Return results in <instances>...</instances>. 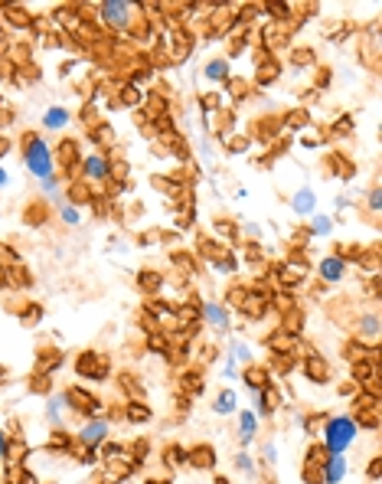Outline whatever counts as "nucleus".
I'll return each instance as SVG.
<instances>
[{
	"label": "nucleus",
	"instance_id": "f257e3e1",
	"mask_svg": "<svg viewBox=\"0 0 382 484\" xmlns=\"http://www.w3.org/2000/svg\"><path fill=\"white\" fill-rule=\"evenodd\" d=\"M20 154H23V167L30 171V177H36V183L49 180V177L59 173L53 144H46V138L36 134V131H26L20 138Z\"/></svg>",
	"mask_w": 382,
	"mask_h": 484
},
{
	"label": "nucleus",
	"instance_id": "f03ea898",
	"mask_svg": "<svg viewBox=\"0 0 382 484\" xmlns=\"http://www.w3.org/2000/svg\"><path fill=\"white\" fill-rule=\"evenodd\" d=\"M317 439L327 455H347L353 448V442L360 439V426H356V419H353L350 412H337V416L324 419Z\"/></svg>",
	"mask_w": 382,
	"mask_h": 484
},
{
	"label": "nucleus",
	"instance_id": "7ed1b4c3",
	"mask_svg": "<svg viewBox=\"0 0 382 484\" xmlns=\"http://www.w3.org/2000/svg\"><path fill=\"white\" fill-rule=\"evenodd\" d=\"M75 373L82 380H108V373H111V360H108V354H102V350H82V354L75 357Z\"/></svg>",
	"mask_w": 382,
	"mask_h": 484
},
{
	"label": "nucleus",
	"instance_id": "20e7f679",
	"mask_svg": "<svg viewBox=\"0 0 382 484\" xmlns=\"http://www.w3.org/2000/svg\"><path fill=\"white\" fill-rule=\"evenodd\" d=\"M95 10L98 20L111 26V30H127L131 20H134V3H125V0H102Z\"/></svg>",
	"mask_w": 382,
	"mask_h": 484
},
{
	"label": "nucleus",
	"instance_id": "39448f33",
	"mask_svg": "<svg viewBox=\"0 0 382 484\" xmlns=\"http://www.w3.org/2000/svg\"><path fill=\"white\" fill-rule=\"evenodd\" d=\"M65 403H69V412H79L82 419L105 416V403L95 399L88 389H82V387H69V389H65Z\"/></svg>",
	"mask_w": 382,
	"mask_h": 484
},
{
	"label": "nucleus",
	"instance_id": "423d86ee",
	"mask_svg": "<svg viewBox=\"0 0 382 484\" xmlns=\"http://www.w3.org/2000/svg\"><path fill=\"white\" fill-rule=\"evenodd\" d=\"M111 439V422L105 416H95V419H85L75 432V442L82 445V448H102L105 442Z\"/></svg>",
	"mask_w": 382,
	"mask_h": 484
},
{
	"label": "nucleus",
	"instance_id": "0eeeda50",
	"mask_svg": "<svg viewBox=\"0 0 382 484\" xmlns=\"http://www.w3.org/2000/svg\"><path fill=\"white\" fill-rule=\"evenodd\" d=\"M200 324H206L212 334H229L232 331V308L223 302H200Z\"/></svg>",
	"mask_w": 382,
	"mask_h": 484
},
{
	"label": "nucleus",
	"instance_id": "6e6552de",
	"mask_svg": "<svg viewBox=\"0 0 382 484\" xmlns=\"http://www.w3.org/2000/svg\"><path fill=\"white\" fill-rule=\"evenodd\" d=\"M79 171H82V180L85 183H108L111 180V161L108 154H85L79 161Z\"/></svg>",
	"mask_w": 382,
	"mask_h": 484
},
{
	"label": "nucleus",
	"instance_id": "1a4fd4ad",
	"mask_svg": "<svg viewBox=\"0 0 382 484\" xmlns=\"http://www.w3.org/2000/svg\"><path fill=\"white\" fill-rule=\"evenodd\" d=\"M235 416H239V422H235V442L242 448H252L255 442H258V432H262V419L255 416L252 409H239Z\"/></svg>",
	"mask_w": 382,
	"mask_h": 484
},
{
	"label": "nucleus",
	"instance_id": "9d476101",
	"mask_svg": "<svg viewBox=\"0 0 382 484\" xmlns=\"http://www.w3.org/2000/svg\"><path fill=\"white\" fill-rule=\"evenodd\" d=\"M347 275H350V265H347L337 252H333V256H324L317 262V279L324 281V285H340V281H347Z\"/></svg>",
	"mask_w": 382,
	"mask_h": 484
},
{
	"label": "nucleus",
	"instance_id": "9b49d317",
	"mask_svg": "<svg viewBox=\"0 0 382 484\" xmlns=\"http://www.w3.org/2000/svg\"><path fill=\"white\" fill-rule=\"evenodd\" d=\"M317 471H320V484H343L347 474H350V462H347V455H327Z\"/></svg>",
	"mask_w": 382,
	"mask_h": 484
},
{
	"label": "nucleus",
	"instance_id": "f8f14e48",
	"mask_svg": "<svg viewBox=\"0 0 382 484\" xmlns=\"http://www.w3.org/2000/svg\"><path fill=\"white\" fill-rule=\"evenodd\" d=\"M291 203V213L297 216V219H310V216L317 213V194H314V187H297L294 190V196L287 200Z\"/></svg>",
	"mask_w": 382,
	"mask_h": 484
},
{
	"label": "nucleus",
	"instance_id": "ddd939ff",
	"mask_svg": "<svg viewBox=\"0 0 382 484\" xmlns=\"http://www.w3.org/2000/svg\"><path fill=\"white\" fill-rule=\"evenodd\" d=\"M65 416H72L69 403H65V393H49L46 396V426L49 429H65Z\"/></svg>",
	"mask_w": 382,
	"mask_h": 484
},
{
	"label": "nucleus",
	"instance_id": "4468645a",
	"mask_svg": "<svg viewBox=\"0 0 382 484\" xmlns=\"http://www.w3.org/2000/svg\"><path fill=\"white\" fill-rule=\"evenodd\" d=\"M379 311L372 308V311H363L360 318H356V341H369V344H376L379 341Z\"/></svg>",
	"mask_w": 382,
	"mask_h": 484
},
{
	"label": "nucleus",
	"instance_id": "2eb2a0df",
	"mask_svg": "<svg viewBox=\"0 0 382 484\" xmlns=\"http://www.w3.org/2000/svg\"><path fill=\"white\" fill-rule=\"evenodd\" d=\"M239 380L245 383V389H268L278 377H271V370H268V366H255L252 364V366H242Z\"/></svg>",
	"mask_w": 382,
	"mask_h": 484
},
{
	"label": "nucleus",
	"instance_id": "dca6fc26",
	"mask_svg": "<svg viewBox=\"0 0 382 484\" xmlns=\"http://www.w3.org/2000/svg\"><path fill=\"white\" fill-rule=\"evenodd\" d=\"M186 465H190V468H200V471H216V465H219L216 448H212V445H193L190 452H186Z\"/></svg>",
	"mask_w": 382,
	"mask_h": 484
},
{
	"label": "nucleus",
	"instance_id": "f3484780",
	"mask_svg": "<svg viewBox=\"0 0 382 484\" xmlns=\"http://www.w3.org/2000/svg\"><path fill=\"white\" fill-rule=\"evenodd\" d=\"M304 377L310 383H330V364L320 354L308 350V357H304Z\"/></svg>",
	"mask_w": 382,
	"mask_h": 484
},
{
	"label": "nucleus",
	"instance_id": "a211bd4d",
	"mask_svg": "<svg viewBox=\"0 0 382 484\" xmlns=\"http://www.w3.org/2000/svg\"><path fill=\"white\" fill-rule=\"evenodd\" d=\"M202 79H206V82H212V86H225V82L232 79V63H229V59H223V56H219V59H209V63H206V69H202Z\"/></svg>",
	"mask_w": 382,
	"mask_h": 484
},
{
	"label": "nucleus",
	"instance_id": "6ab92c4d",
	"mask_svg": "<svg viewBox=\"0 0 382 484\" xmlns=\"http://www.w3.org/2000/svg\"><path fill=\"white\" fill-rule=\"evenodd\" d=\"M69 121H72V111L65 105H49L42 111V128L46 131H65L69 128Z\"/></svg>",
	"mask_w": 382,
	"mask_h": 484
},
{
	"label": "nucleus",
	"instance_id": "aec40b11",
	"mask_svg": "<svg viewBox=\"0 0 382 484\" xmlns=\"http://www.w3.org/2000/svg\"><path fill=\"white\" fill-rule=\"evenodd\" d=\"M65 364V354L63 350H56V347H40V354H36V366H40V373L46 377H53L56 370Z\"/></svg>",
	"mask_w": 382,
	"mask_h": 484
},
{
	"label": "nucleus",
	"instance_id": "412c9836",
	"mask_svg": "<svg viewBox=\"0 0 382 484\" xmlns=\"http://www.w3.org/2000/svg\"><path fill=\"white\" fill-rule=\"evenodd\" d=\"M212 412L216 416H235L239 412V393L235 389H219L216 396H212Z\"/></svg>",
	"mask_w": 382,
	"mask_h": 484
},
{
	"label": "nucleus",
	"instance_id": "4be33fe9",
	"mask_svg": "<svg viewBox=\"0 0 382 484\" xmlns=\"http://www.w3.org/2000/svg\"><path fill=\"white\" fill-rule=\"evenodd\" d=\"M225 357H232L239 366H252L255 364V347L248 344V341H239V337H232V341H229V347H225Z\"/></svg>",
	"mask_w": 382,
	"mask_h": 484
},
{
	"label": "nucleus",
	"instance_id": "5701e85b",
	"mask_svg": "<svg viewBox=\"0 0 382 484\" xmlns=\"http://www.w3.org/2000/svg\"><path fill=\"white\" fill-rule=\"evenodd\" d=\"M154 419V409L148 406V403H141V399H131V403H125V422H131V426H144V422Z\"/></svg>",
	"mask_w": 382,
	"mask_h": 484
},
{
	"label": "nucleus",
	"instance_id": "b1692460",
	"mask_svg": "<svg viewBox=\"0 0 382 484\" xmlns=\"http://www.w3.org/2000/svg\"><path fill=\"white\" fill-rule=\"evenodd\" d=\"M164 285H167L164 272H157V269H141L138 272V288L144 291V295H157Z\"/></svg>",
	"mask_w": 382,
	"mask_h": 484
},
{
	"label": "nucleus",
	"instance_id": "393cba45",
	"mask_svg": "<svg viewBox=\"0 0 382 484\" xmlns=\"http://www.w3.org/2000/svg\"><path fill=\"white\" fill-rule=\"evenodd\" d=\"M232 468L239 474H245L248 481H255V478H258V462H255V455L248 452V448H242V452L232 455Z\"/></svg>",
	"mask_w": 382,
	"mask_h": 484
},
{
	"label": "nucleus",
	"instance_id": "a878e982",
	"mask_svg": "<svg viewBox=\"0 0 382 484\" xmlns=\"http://www.w3.org/2000/svg\"><path fill=\"white\" fill-rule=\"evenodd\" d=\"M333 216H327V213H314L310 216V223H308V236H314V239H327V236H333Z\"/></svg>",
	"mask_w": 382,
	"mask_h": 484
},
{
	"label": "nucleus",
	"instance_id": "bb28decb",
	"mask_svg": "<svg viewBox=\"0 0 382 484\" xmlns=\"http://www.w3.org/2000/svg\"><path fill=\"white\" fill-rule=\"evenodd\" d=\"M186 452H190L186 445H167L164 448V465L167 468H186Z\"/></svg>",
	"mask_w": 382,
	"mask_h": 484
},
{
	"label": "nucleus",
	"instance_id": "cd10ccee",
	"mask_svg": "<svg viewBox=\"0 0 382 484\" xmlns=\"http://www.w3.org/2000/svg\"><path fill=\"white\" fill-rule=\"evenodd\" d=\"M294 354H275L271 357V366H268V370H271V373H281V377H287V373H291V370H294Z\"/></svg>",
	"mask_w": 382,
	"mask_h": 484
},
{
	"label": "nucleus",
	"instance_id": "c85d7f7f",
	"mask_svg": "<svg viewBox=\"0 0 382 484\" xmlns=\"http://www.w3.org/2000/svg\"><path fill=\"white\" fill-rule=\"evenodd\" d=\"M59 210V219H63L65 226H82V210L72 203H63V206H56Z\"/></svg>",
	"mask_w": 382,
	"mask_h": 484
},
{
	"label": "nucleus",
	"instance_id": "c756f323",
	"mask_svg": "<svg viewBox=\"0 0 382 484\" xmlns=\"http://www.w3.org/2000/svg\"><path fill=\"white\" fill-rule=\"evenodd\" d=\"M245 298H248V288L245 285H232V288L225 291V308H242L245 304Z\"/></svg>",
	"mask_w": 382,
	"mask_h": 484
},
{
	"label": "nucleus",
	"instance_id": "7c9ffc66",
	"mask_svg": "<svg viewBox=\"0 0 382 484\" xmlns=\"http://www.w3.org/2000/svg\"><path fill=\"white\" fill-rule=\"evenodd\" d=\"M121 455H127V448H125V445H118V442H111V439L98 448V458H105V462H118Z\"/></svg>",
	"mask_w": 382,
	"mask_h": 484
},
{
	"label": "nucleus",
	"instance_id": "2f4dec72",
	"mask_svg": "<svg viewBox=\"0 0 382 484\" xmlns=\"http://www.w3.org/2000/svg\"><path fill=\"white\" fill-rule=\"evenodd\" d=\"M324 458H327L324 445H320V442H310V448L304 452V465H308V468H320V462H324Z\"/></svg>",
	"mask_w": 382,
	"mask_h": 484
},
{
	"label": "nucleus",
	"instance_id": "473e14b6",
	"mask_svg": "<svg viewBox=\"0 0 382 484\" xmlns=\"http://www.w3.org/2000/svg\"><path fill=\"white\" fill-rule=\"evenodd\" d=\"M30 389H33V393H40V396H49V393H53V377L36 373V377H33V383H30Z\"/></svg>",
	"mask_w": 382,
	"mask_h": 484
},
{
	"label": "nucleus",
	"instance_id": "72a5a7b5",
	"mask_svg": "<svg viewBox=\"0 0 382 484\" xmlns=\"http://www.w3.org/2000/svg\"><path fill=\"white\" fill-rule=\"evenodd\" d=\"M180 387L186 389L190 396H200V393H202V377H200V373H183V383H180Z\"/></svg>",
	"mask_w": 382,
	"mask_h": 484
},
{
	"label": "nucleus",
	"instance_id": "f704fd0d",
	"mask_svg": "<svg viewBox=\"0 0 382 484\" xmlns=\"http://www.w3.org/2000/svg\"><path fill=\"white\" fill-rule=\"evenodd\" d=\"M366 206H369V213H372V216H379V213H382V190H379V183H372V190L366 194Z\"/></svg>",
	"mask_w": 382,
	"mask_h": 484
},
{
	"label": "nucleus",
	"instance_id": "c9c22d12",
	"mask_svg": "<svg viewBox=\"0 0 382 484\" xmlns=\"http://www.w3.org/2000/svg\"><path fill=\"white\" fill-rule=\"evenodd\" d=\"M239 373H242V366L235 364L232 357H225L223 360V380H239Z\"/></svg>",
	"mask_w": 382,
	"mask_h": 484
},
{
	"label": "nucleus",
	"instance_id": "e433bc0d",
	"mask_svg": "<svg viewBox=\"0 0 382 484\" xmlns=\"http://www.w3.org/2000/svg\"><path fill=\"white\" fill-rule=\"evenodd\" d=\"M79 465H82V468L98 465V448H82V452H79Z\"/></svg>",
	"mask_w": 382,
	"mask_h": 484
},
{
	"label": "nucleus",
	"instance_id": "4c0bfd02",
	"mask_svg": "<svg viewBox=\"0 0 382 484\" xmlns=\"http://www.w3.org/2000/svg\"><path fill=\"white\" fill-rule=\"evenodd\" d=\"M262 462H265V465L278 462V445H275V442H265V445H262Z\"/></svg>",
	"mask_w": 382,
	"mask_h": 484
},
{
	"label": "nucleus",
	"instance_id": "58836bf2",
	"mask_svg": "<svg viewBox=\"0 0 382 484\" xmlns=\"http://www.w3.org/2000/svg\"><path fill=\"white\" fill-rule=\"evenodd\" d=\"M379 465H382V458H379V455H372V462H369V468H366V478H369L372 484L379 481Z\"/></svg>",
	"mask_w": 382,
	"mask_h": 484
},
{
	"label": "nucleus",
	"instance_id": "ea45409f",
	"mask_svg": "<svg viewBox=\"0 0 382 484\" xmlns=\"http://www.w3.org/2000/svg\"><path fill=\"white\" fill-rule=\"evenodd\" d=\"M200 357H202V364H212V360H216L219 354H216V347H212V344H202L200 347Z\"/></svg>",
	"mask_w": 382,
	"mask_h": 484
},
{
	"label": "nucleus",
	"instance_id": "a19ab883",
	"mask_svg": "<svg viewBox=\"0 0 382 484\" xmlns=\"http://www.w3.org/2000/svg\"><path fill=\"white\" fill-rule=\"evenodd\" d=\"M308 118H310L308 111H291V128H301V125H304Z\"/></svg>",
	"mask_w": 382,
	"mask_h": 484
},
{
	"label": "nucleus",
	"instance_id": "79ce46f5",
	"mask_svg": "<svg viewBox=\"0 0 382 484\" xmlns=\"http://www.w3.org/2000/svg\"><path fill=\"white\" fill-rule=\"evenodd\" d=\"M356 393H360V387H356V383H343V387H340V396H356Z\"/></svg>",
	"mask_w": 382,
	"mask_h": 484
},
{
	"label": "nucleus",
	"instance_id": "37998d69",
	"mask_svg": "<svg viewBox=\"0 0 382 484\" xmlns=\"http://www.w3.org/2000/svg\"><path fill=\"white\" fill-rule=\"evenodd\" d=\"M7 442H10V432H7L3 426H0V458L7 455Z\"/></svg>",
	"mask_w": 382,
	"mask_h": 484
},
{
	"label": "nucleus",
	"instance_id": "c03bdc74",
	"mask_svg": "<svg viewBox=\"0 0 382 484\" xmlns=\"http://www.w3.org/2000/svg\"><path fill=\"white\" fill-rule=\"evenodd\" d=\"M7 183H10V173H7V167L0 164V190H7Z\"/></svg>",
	"mask_w": 382,
	"mask_h": 484
},
{
	"label": "nucleus",
	"instance_id": "a18cd8bd",
	"mask_svg": "<svg viewBox=\"0 0 382 484\" xmlns=\"http://www.w3.org/2000/svg\"><path fill=\"white\" fill-rule=\"evenodd\" d=\"M353 203V200H350V194H343V196H340V200H337V210H347V206H350Z\"/></svg>",
	"mask_w": 382,
	"mask_h": 484
},
{
	"label": "nucleus",
	"instance_id": "49530a36",
	"mask_svg": "<svg viewBox=\"0 0 382 484\" xmlns=\"http://www.w3.org/2000/svg\"><path fill=\"white\" fill-rule=\"evenodd\" d=\"M216 484H229V478H225V474H216Z\"/></svg>",
	"mask_w": 382,
	"mask_h": 484
},
{
	"label": "nucleus",
	"instance_id": "de8ad7c7",
	"mask_svg": "<svg viewBox=\"0 0 382 484\" xmlns=\"http://www.w3.org/2000/svg\"><path fill=\"white\" fill-rule=\"evenodd\" d=\"M144 484H167V481H157V478H148V481Z\"/></svg>",
	"mask_w": 382,
	"mask_h": 484
},
{
	"label": "nucleus",
	"instance_id": "09e8293b",
	"mask_svg": "<svg viewBox=\"0 0 382 484\" xmlns=\"http://www.w3.org/2000/svg\"><path fill=\"white\" fill-rule=\"evenodd\" d=\"M3 377H7V370H3V366H0V383H3Z\"/></svg>",
	"mask_w": 382,
	"mask_h": 484
}]
</instances>
